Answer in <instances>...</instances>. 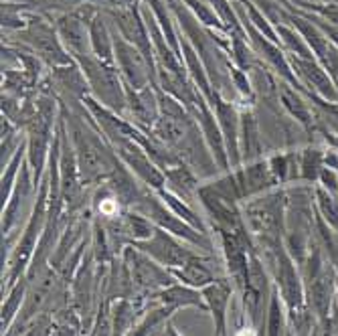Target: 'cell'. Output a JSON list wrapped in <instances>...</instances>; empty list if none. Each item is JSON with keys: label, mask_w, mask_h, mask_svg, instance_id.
<instances>
[{"label": "cell", "mask_w": 338, "mask_h": 336, "mask_svg": "<svg viewBox=\"0 0 338 336\" xmlns=\"http://www.w3.org/2000/svg\"><path fill=\"white\" fill-rule=\"evenodd\" d=\"M99 211H101L103 215L111 217V215H116V213H118V203H116L114 199H105V201H101V205H99Z\"/></svg>", "instance_id": "obj_1"}, {"label": "cell", "mask_w": 338, "mask_h": 336, "mask_svg": "<svg viewBox=\"0 0 338 336\" xmlns=\"http://www.w3.org/2000/svg\"><path fill=\"white\" fill-rule=\"evenodd\" d=\"M237 336H255V332H253L251 328H243V330L237 332Z\"/></svg>", "instance_id": "obj_2"}]
</instances>
